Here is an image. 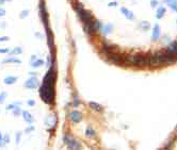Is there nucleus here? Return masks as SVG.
Segmentation results:
<instances>
[{"instance_id":"nucleus-1","label":"nucleus","mask_w":177,"mask_h":150,"mask_svg":"<svg viewBox=\"0 0 177 150\" xmlns=\"http://www.w3.org/2000/svg\"><path fill=\"white\" fill-rule=\"evenodd\" d=\"M53 80H55V73L52 71V69H50L45 76L43 85L40 91L42 100L46 103H51L53 101V82H55Z\"/></svg>"},{"instance_id":"nucleus-2","label":"nucleus","mask_w":177,"mask_h":150,"mask_svg":"<svg viewBox=\"0 0 177 150\" xmlns=\"http://www.w3.org/2000/svg\"><path fill=\"white\" fill-rule=\"evenodd\" d=\"M125 62L127 63H131L133 65H137L139 67H143L145 65H148V55L147 54H127L125 57Z\"/></svg>"},{"instance_id":"nucleus-3","label":"nucleus","mask_w":177,"mask_h":150,"mask_svg":"<svg viewBox=\"0 0 177 150\" xmlns=\"http://www.w3.org/2000/svg\"><path fill=\"white\" fill-rule=\"evenodd\" d=\"M157 58H158V61L161 64H167V65H170V64H174L177 62V55L169 52V51H158L156 53Z\"/></svg>"},{"instance_id":"nucleus-4","label":"nucleus","mask_w":177,"mask_h":150,"mask_svg":"<svg viewBox=\"0 0 177 150\" xmlns=\"http://www.w3.org/2000/svg\"><path fill=\"white\" fill-rule=\"evenodd\" d=\"M27 88H31V90H33V88H36L39 86V81L35 77H31L29 78L26 82H25V84H24Z\"/></svg>"},{"instance_id":"nucleus-5","label":"nucleus","mask_w":177,"mask_h":150,"mask_svg":"<svg viewBox=\"0 0 177 150\" xmlns=\"http://www.w3.org/2000/svg\"><path fill=\"white\" fill-rule=\"evenodd\" d=\"M64 141H65L66 145H67L71 149H79V148H81V145H80L77 141H75L74 138H72V137L65 136V137H64Z\"/></svg>"},{"instance_id":"nucleus-6","label":"nucleus","mask_w":177,"mask_h":150,"mask_svg":"<svg viewBox=\"0 0 177 150\" xmlns=\"http://www.w3.org/2000/svg\"><path fill=\"white\" fill-rule=\"evenodd\" d=\"M108 55H109V61L112 62V63H114V64H116V65H120L124 61L123 58L120 54H116L114 52H110V53H108Z\"/></svg>"},{"instance_id":"nucleus-7","label":"nucleus","mask_w":177,"mask_h":150,"mask_svg":"<svg viewBox=\"0 0 177 150\" xmlns=\"http://www.w3.org/2000/svg\"><path fill=\"white\" fill-rule=\"evenodd\" d=\"M160 26L158 24L155 25L154 29H153V34H152V40L153 41H158L159 37H160Z\"/></svg>"},{"instance_id":"nucleus-8","label":"nucleus","mask_w":177,"mask_h":150,"mask_svg":"<svg viewBox=\"0 0 177 150\" xmlns=\"http://www.w3.org/2000/svg\"><path fill=\"white\" fill-rule=\"evenodd\" d=\"M69 118L74 123H79V121H81V119H82V115H81V113H79V112H72L69 114Z\"/></svg>"},{"instance_id":"nucleus-9","label":"nucleus","mask_w":177,"mask_h":150,"mask_svg":"<svg viewBox=\"0 0 177 150\" xmlns=\"http://www.w3.org/2000/svg\"><path fill=\"white\" fill-rule=\"evenodd\" d=\"M148 55V64L151 66H158L160 65L159 61H158V58L156 55V53H153V54H147Z\"/></svg>"},{"instance_id":"nucleus-10","label":"nucleus","mask_w":177,"mask_h":150,"mask_svg":"<svg viewBox=\"0 0 177 150\" xmlns=\"http://www.w3.org/2000/svg\"><path fill=\"white\" fill-rule=\"evenodd\" d=\"M121 12L124 14V16H125V17H126L127 19L132 20V19L135 18V15H133V13H132L131 11H129L128 9L124 8V7H122V8H121Z\"/></svg>"},{"instance_id":"nucleus-11","label":"nucleus","mask_w":177,"mask_h":150,"mask_svg":"<svg viewBox=\"0 0 177 150\" xmlns=\"http://www.w3.org/2000/svg\"><path fill=\"white\" fill-rule=\"evenodd\" d=\"M167 51H169V52L177 55V41H174V42H172L171 44L168 45Z\"/></svg>"},{"instance_id":"nucleus-12","label":"nucleus","mask_w":177,"mask_h":150,"mask_svg":"<svg viewBox=\"0 0 177 150\" xmlns=\"http://www.w3.org/2000/svg\"><path fill=\"white\" fill-rule=\"evenodd\" d=\"M99 29H101L103 33H104L105 35H107V34H109L110 32H112L113 26H112L111 24H108V25H106V26H101V25H100V28H99Z\"/></svg>"},{"instance_id":"nucleus-13","label":"nucleus","mask_w":177,"mask_h":150,"mask_svg":"<svg viewBox=\"0 0 177 150\" xmlns=\"http://www.w3.org/2000/svg\"><path fill=\"white\" fill-rule=\"evenodd\" d=\"M165 12H167V10H165L164 7H159L158 10H157V13H156V18L157 19H161L164 16Z\"/></svg>"},{"instance_id":"nucleus-14","label":"nucleus","mask_w":177,"mask_h":150,"mask_svg":"<svg viewBox=\"0 0 177 150\" xmlns=\"http://www.w3.org/2000/svg\"><path fill=\"white\" fill-rule=\"evenodd\" d=\"M23 117H24V119L28 123V124H32L34 121V119H33V117L31 116V114L29 113V112H27V111H24L23 112Z\"/></svg>"},{"instance_id":"nucleus-15","label":"nucleus","mask_w":177,"mask_h":150,"mask_svg":"<svg viewBox=\"0 0 177 150\" xmlns=\"http://www.w3.org/2000/svg\"><path fill=\"white\" fill-rule=\"evenodd\" d=\"M4 83L7 85H12V84H14V83L17 81V77H13V76H10V77H7L4 80Z\"/></svg>"},{"instance_id":"nucleus-16","label":"nucleus","mask_w":177,"mask_h":150,"mask_svg":"<svg viewBox=\"0 0 177 150\" xmlns=\"http://www.w3.org/2000/svg\"><path fill=\"white\" fill-rule=\"evenodd\" d=\"M41 15H42V19H43V23H44L45 25H47L48 18H47V14H46V11H45V9L43 8V2L41 3Z\"/></svg>"},{"instance_id":"nucleus-17","label":"nucleus","mask_w":177,"mask_h":150,"mask_svg":"<svg viewBox=\"0 0 177 150\" xmlns=\"http://www.w3.org/2000/svg\"><path fill=\"white\" fill-rule=\"evenodd\" d=\"M90 107H91L93 110L98 111V112H100V111H103V110H104V107H101L100 104L96 103V102H90Z\"/></svg>"},{"instance_id":"nucleus-18","label":"nucleus","mask_w":177,"mask_h":150,"mask_svg":"<svg viewBox=\"0 0 177 150\" xmlns=\"http://www.w3.org/2000/svg\"><path fill=\"white\" fill-rule=\"evenodd\" d=\"M44 64V61L43 60H35L31 63V66L33 68H37V67H41V66Z\"/></svg>"},{"instance_id":"nucleus-19","label":"nucleus","mask_w":177,"mask_h":150,"mask_svg":"<svg viewBox=\"0 0 177 150\" xmlns=\"http://www.w3.org/2000/svg\"><path fill=\"white\" fill-rule=\"evenodd\" d=\"M169 8H171L174 12H177V0H171V1L168 3Z\"/></svg>"},{"instance_id":"nucleus-20","label":"nucleus","mask_w":177,"mask_h":150,"mask_svg":"<svg viewBox=\"0 0 177 150\" xmlns=\"http://www.w3.org/2000/svg\"><path fill=\"white\" fill-rule=\"evenodd\" d=\"M3 62H4V63H18V64L22 63L20 60L15 59V58H9V59H6V60H3Z\"/></svg>"},{"instance_id":"nucleus-21","label":"nucleus","mask_w":177,"mask_h":150,"mask_svg":"<svg viewBox=\"0 0 177 150\" xmlns=\"http://www.w3.org/2000/svg\"><path fill=\"white\" fill-rule=\"evenodd\" d=\"M23 52V49L20 48V47H16L15 49H13L12 51L10 52V54H19V53H22Z\"/></svg>"},{"instance_id":"nucleus-22","label":"nucleus","mask_w":177,"mask_h":150,"mask_svg":"<svg viewBox=\"0 0 177 150\" xmlns=\"http://www.w3.org/2000/svg\"><path fill=\"white\" fill-rule=\"evenodd\" d=\"M141 28L142 29H144V30H149V28H151V25H149V23L148 21H142L141 23Z\"/></svg>"},{"instance_id":"nucleus-23","label":"nucleus","mask_w":177,"mask_h":150,"mask_svg":"<svg viewBox=\"0 0 177 150\" xmlns=\"http://www.w3.org/2000/svg\"><path fill=\"white\" fill-rule=\"evenodd\" d=\"M85 135L87 136H94L95 135V131L94 130H92V129H87L85 130Z\"/></svg>"},{"instance_id":"nucleus-24","label":"nucleus","mask_w":177,"mask_h":150,"mask_svg":"<svg viewBox=\"0 0 177 150\" xmlns=\"http://www.w3.org/2000/svg\"><path fill=\"white\" fill-rule=\"evenodd\" d=\"M158 4H159L158 0H151V7H152L153 9L156 8V7H158Z\"/></svg>"},{"instance_id":"nucleus-25","label":"nucleus","mask_w":177,"mask_h":150,"mask_svg":"<svg viewBox=\"0 0 177 150\" xmlns=\"http://www.w3.org/2000/svg\"><path fill=\"white\" fill-rule=\"evenodd\" d=\"M13 112H14V115H15V116H18L19 113H20V110H19L18 107H15V108L13 109Z\"/></svg>"},{"instance_id":"nucleus-26","label":"nucleus","mask_w":177,"mask_h":150,"mask_svg":"<svg viewBox=\"0 0 177 150\" xmlns=\"http://www.w3.org/2000/svg\"><path fill=\"white\" fill-rule=\"evenodd\" d=\"M20 136H22V132H18L17 134H16V144H19V142H20Z\"/></svg>"},{"instance_id":"nucleus-27","label":"nucleus","mask_w":177,"mask_h":150,"mask_svg":"<svg viewBox=\"0 0 177 150\" xmlns=\"http://www.w3.org/2000/svg\"><path fill=\"white\" fill-rule=\"evenodd\" d=\"M6 145L4 143V140H3V136L1 135V133H0V147H3Z\"/></svg>"},{"instance_id":"nucleus-28","label":"nucleus","mask_w":177,"mask_h":150,"mask_svg":"<svg viewBox=\"0 0 177 150\" xmlns=\"http://www.w3.org/2000/svg\"><path fill=\"white\" fill-rule=\"evenodd\" d=\"M6 96H7V94H6V93H2L1 95H0V103H2V102L4 101Z\"/></svg>"},{"instance_id":"nucleus-29","label":"nucleus","mask_w":177,"mask_h":150,"mask_svg":"<svg viewBox=\"0 0 177 150\" xmlns=\"http://www.w3.org/2000/svg\"><path fill=\"white\" fill-rule=\"evenodd\" d=\"M28 14H29V11H23V14L20 15V17H22V18H25L26 16H28Z\"/></svg>"},{"instance_id":"nucleus-30","label":"nucleus","mask_w":177,"mask_h":150,"mask_svg":"<svg viewBox=\"0 0 177 150\" xmlns=\"http://www.w3.org/2000/svg\"><path fill=\"white\" fill-rule=\"evenodd\" d=\"M10 50L8 48H3V49H0V53H8Z\"/></svg>"},{"instance_id":"nucleus-31","label":"nucleus","mask_w":177,"mask_h":150,"mask_svg":"<svg viewBox=\"0 0 177 150\" xmlns=\"http://www.w3.org/2000/svg\"><path fill=\"white\" fill-rule=\"evenodd\" d=\"M27 103H28L30 107H33V105L35 104V101H33V100H28V101H27Z\"/></svg>"},{"instance_id":"nucleus-32","label":"nucleus","mask_w":177,"mask_h":150,"mask_svg":"<svg viewBox=\"0 0 177 150\" xmlns=\"http://www.w3.org/2000/svg\"><path fill=\"white\" fill-rule=\"evenodd\" d=\"M3 140H4V143H6V144H8V143L10 142V141H9V140H10V137H9V134H7V135L3 137Z\"/></svg>"},{"instance_id":"nucleus-33","label":"nucleus","mask_w":177,"mask_h":150,"mask_svg":"<svg viewBox=\"0 0 177 150\" xmlns=\"http://www.w3.org/2000/svg\"><path fill=\"white\" fill-rule=\"evenodd\" d=\"M9 41V37L8 36H2V37H0V42H7Z\"/></svg>"},{"instance_id":"nucleus-34","label":"nucleus","mask_w":177,"mask_h":150,"mask_svg":"<svg viewBox=\"0 0 177 150\" xmlns=\"http://www.w3.org/2000/svg\"><path fill=\"white\" fill-rule=\"evenodd\" d=\"M6 15V11L3 9H0V16H4Z\"/></svg>"},{"instance_id":"nucleus-35","label":"nucleus","mask_w":177,"mask_h":150,"mask_svg":"<svg viewBox=\"0 0 177 150\" xmlns=\"http://www.w3.org/2000/svg\"><path fill=\"white\" fill-rule=\"evenodd\" d=\"M15 107H14V104H9L8 107H7V110H13Z\"/></svg>"},{"instance_id":"nucleus-36","label":"nucleus","mask_w":177,"mask_h":150,"mask_svg":"<svg viewBox=\"0 0 177 150\" xmlns=\"http://www.w3.org/2000/svg\"><path fill=\"white\" fill-rule=\"evenodd\" d=\"M116 5V2L114 1V2H110L109 4H108V7H115Z\"/></svg>"},{"instance_id":"nucleus-37","label":"nucleus","mask_w":177,"mask_h":150,"mask_svg":"<svg viewBox=\"0 0 177 150\" xmlns=\"http://www.w3.org/2000/svg\"><path fill=\"white\" fill-rule=\"evenodd\" d=\"M4 1H7V0H0V4H2V3H4ZM11 1V0H10Z\"/></svg>"},{"instance_id":"nucleus-38","label":"nucleus","mask_w":177,"mask_h":150,"mask_svg":"<svg viewBox=\"0 0 177 150\" xmlns=\"http://www.w3.org/2000/svg\"><path fill=\"white\" fill-rule=\"evenodd\" d=\"M171 1V0H163V2H165V3H169Z\"/></svg>"},{"instance_id":"nucleus-39","label":"nucleus","mask_w":177,"mask_h":150,"mask_svg":"<svg viewBox=\"0 0 177 150\" xmlns=\"http://www.w3.org/2000/svg\"><path fill=\"white\" fill-rule=\"evenodd\" d=\"M176 23H177V18H176Z\"/></svg>"}]
</instances>
